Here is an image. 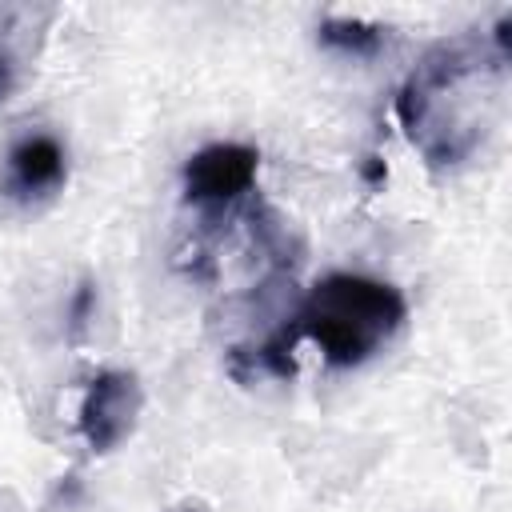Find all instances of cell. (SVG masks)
<instances>
[{
  "instance_id": "1",
  "label": "cell",
  "mask_w": 512,
  "mask_h": 512,
  "mask_svg": "<svg viewBox=\"0 0 512 512\" xmlns=\"http://www.w3.org/2000/svg\"><path fill=\"white\" fill-rule=\"evenodd\" d=\"M504 72L508 52L476 32L420 56L396 92V120L432 168H456L484 144L504 108Z\"/></svg>"
},
{
  "instance_id": "2",
  "label": "cell",
  "mask_w": 512,
  "mask_h": 512,
  "mask_svg": "<svg viewBox=\"0 0 512 512\" xmlns=\"http://www.w3.org/2000/svg\"><path fill=\"white\" fill-rule=\"evenodd\" d=\"M408 304L388 280L360 272H332L308 288L296 316L288 320L292 340L308 336L336 368H356L380 352L404 324Z\"/></svg>"
},
{
  "instance_id": "3",
  "label": "cell",
  "mask_w": 512,
  "mask_h": 512,
  "mask_svg": "<svg viewBox=\"0 0 512 512\" xmlns=\"http://www.w3.org/2000/svg\"><path fill=\"white\" fill-rule=\"evenodd\" d=\"M144 408V388L136 372L124 368H104L88 380L84 400H80V436L92 452H112L124 436H132L136 416Z\"/></svg>"
},
{
  "instance_id": "4",
  "label": "cell",
  "mask_w": 512,
  "mask_h": 512,
  "mask_svg": "<svg viewBox=\"0 0 512 512\" xmlns=\"http://www.w3.org/2000/svg\"><path fill=\"white\" fill-rule=\"evenodd\" d=\"M260 152L248 144H208L184 164V200L220 208L240 200L256 184Z\"/></svg>"
},
{
  "instance_id": "5",
  "label": "cell",
  "mask_w": 512,
  "mask_h": 512,
  "mask_svg": "<svg viewBox=\"0 0 512 512\" xmlns=\"http://www.w3.org/2000/svg\"><path fill=\"white\" fill-rule=\"evenodd\" d=\"M68 176V152L56 136L32 132L8 148V196L40 200L52 196Z\"/></svg>"
},
{
  "instance_id": "6",
  "label": "cell",
  "mask_w": 512,
  "mask_h": 512,
  "mask_svg": "<svg viewBox=\"0 0 512 512\" xmlns=\"http://www.w3.org/2000/svg\"><path fill=\"white\" fill-rule=\"evenodd\" d=\"M320 44L344 56H376L384 44V28L368 24V20H344V16H328L320 20Z\"/></svg>"
},
{
  "instance_id": "7",
  "label": "cell",
  "mask_w": 512,
  "mask_h": 512,
  "mask_svg": "<svg viewBox=\"0 0 512 512\" xmlns=\"http://www.w3.org/2000/svg\"><path fill=\"white\" fill-rule=\"evenodd\" d=\"M12 88H16V60H12L8 48H0V100H4Z\"/></svg>"
},
{
  "instance_id": "8",
  "label": "cell",
  "mask_w": 512,
  "mask_h": 512,
  "mask_svg": "<svg viewBox=\"0 0 512 512\" xmlns=\"http://www.w3.org/2000/svg\"><path fill=\"white\" fill-rule=\"evenodd\" d=\"M364 176H368V180L376 184V180L384 176V164H380V160H376V164H364Z\"/></svg>"
},
{
  "instance_id": "9",
  "label": "cell",
  "mask_w": 512,
  "mask_h": 512,
  "mask_svg": "<svg viewBox=\"0 0 512 512\" xmlns=\"http://www.w3.org/2000/svg\"><path fill=\"white\" fill-rule=\"evenodd\" d=\"M180 512H200V508H180Z\"/></svg>"
}]
</instances>
